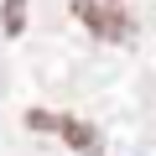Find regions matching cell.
Masks as SVG:
<instances>
[{"mask_svg":"<svg viewBox=\"0 0 156 156\" xmlns=\"http://www.w3.org/2000/svg\"><path fill=\"white\" fill-rule=\"evenodd\" d=\"M73 16L99 42H130L135 37V0H73Z\"/></svg>","mask_w":156,"mask_h":156,"instance_id":"1","label":"cell"},{"mask_svg":"<svg viewBox=\"0 0 156 156\" xmlns=\"http://www.w3.org/2000/svg\"><path fill=\"white\" fill-rule=\"evenodd\" d=\"M0 21H5V31L16 37V31L26 26V0H5V11H0Z\"/></svg>","mask_w":156,"mask_h":156,"instance_id":"3","label":"cell"},{"mask_svg":"<svg viewBox=\"0 0 156 156\" xmlns=\"http://www.w3.org/2000/svg\"><path fill=\"white\" fill-rule=\"evenodd\" d=\"M26 120H31V130H57V135H68L83 156H94V151H99V130H94V125H83V120H68V115H42V109H31Z\"/></svg>","mask_w":156,"mask_h":156,"instance_id":"2","label":"cell"}]
</instances>
